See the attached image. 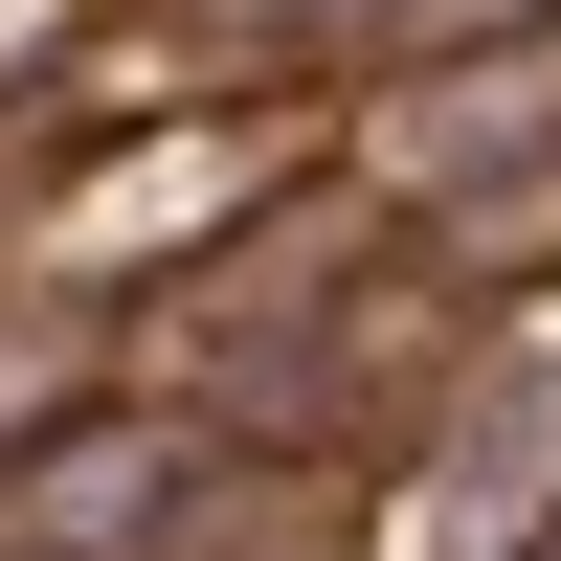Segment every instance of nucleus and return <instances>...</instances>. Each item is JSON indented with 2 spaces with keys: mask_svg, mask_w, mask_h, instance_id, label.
Returning a JSON list of instances; mask_svg holds the SVG:
<instances>
[{
  "mask_svg": "<svg viewBox=\"0 0 561 561\" xmlns=\"http://www.w3.org/2000/svg\"><path fill=\"white\" fill-rule=\"evenodd\" d=\"M203 517H225V472H203L180 427H113V449L68 472V561H180Z\"/></svg>",
  "mask_w": 561,
  "mask_h": 561,
  "instance_id": "f257e3e1",
  "label": "nucleus"
}]
</instances>
